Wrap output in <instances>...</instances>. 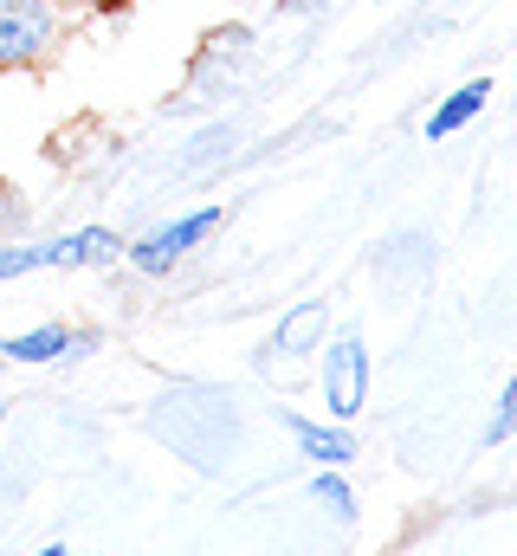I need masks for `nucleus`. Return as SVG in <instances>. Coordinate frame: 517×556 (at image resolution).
Instances as JSON below:
<instances>
[{"instance_id":"nucleus-5","label":"nucleus","mask_w":517,"mask_h":556,"mask_svg":"<svg viewBox=\"0 0 517 556\" xmlns=\"http://www.w3.org/2000/svg\"><path fill=\"white\" fill-rule=\"evenodd\" d=\"M72 350H85L72 330H59V324H46V330H26V337H7L0 343V356L7 363H59V356H72Z\"/></svg>"},{"instance_id":"nucleus-11","label":"nucleus","mask_w":517,"mask_h":556,"mask_svg":"<svg viewBox=\"0 0 517 556\" xmlns=\"http://www.w3.org/2000/svg\"><path fill=\"white\" fill-rule=\"evenodd\" d=\"M517 433V382L505 389V402H499V415H492V427H486V440L499 446V440H512Z\"/></svg>"},{"instance_id":"nucleus-3","label":"nucleus","mask_w":517,"mask_h":556,"mask_svg":"<svg viewBox=\"0 0 517 556\" xmlns=\"http://www.w3.org/2000/svg\"><path fill=\"white\" fill-rule=\"evenodd\" d=\"M363 389H369V356H363V343L356 337H343L337 350H330V363H324V395H330V415L350 420L363 408Z\"/></svg>"},{"instance_id":"nucleus-4","label":"nucleus","mask_w":517,"mask_h":556,"mask_svg":"<svg viewBox=\"0 0 517 556\" xmlns=\"http://www.w3.org/2000/svg\"><path fill=\"white\" fill-rule=\"evenodd\" d=\"M117 253H124L117 233L85 227V233H72V240H52V247H46V266H104V260H117Z\"/></svg>"},{"instance_id":"nucleus-2","label":"nucleus","mask_w":517,"mask_h":556,"mask_svg":"<svg viewBox=\"0 0 517 556\" xmlns=\"http://www.w3.org/2000/svg\"><path fill=\"white\" fill-rule=\"evenodd\" d=\"M214 220H220L214 207H201V214H181L175 227H162V233L136 240V247H129V260H136L142 273H168V266H175V260H181L194 240H207V233H214Z\"/></svg>"},{"instance_id":"nucleus-10","label":"nucleus","mask_w":517,"mask_h":556,"mask_svg":"<svg viewBox=\"0 0 517 556\" xmlns=\"http://www.w3.org/2000/svg\"><path fill=\"white\" fill-rule=\"evenodd\" d=\"M33 266H46V247H0V278H20Z\"/></svg>"},{"instance_id":"nucleus-1","label":"nucleus","mask_w":517,"mask_h":556,"mask_svg":"<svg viewBox=\"0 0 517 556\" xmlns=\"http://www.w3.org/2000/svg\"><path fill=\"white\" fill-rule=\"evenodd\" d=\"M59 46L52 0H0V65H33Z\"/></svg>"},{"instance_id":"nucleus-7","label":"nucleus","mask_w":517,"mask_h":556,"mask_svg":"<svg viewBox=\"0 0 517 556\" xmlns=\"http://www.w3.org/2000/svg\"><path fill=\"white\" fill-rule=\"evenodd\" d=\"M285 427H291V440L311 453V459H324V466H343L350 453H356V440L343 433V427H311V420H298V415H278Z\"/></svg>"},{"instance_id":"nucleus-8","label":"nucleus","mask_w":517,"mask_h":556,"mask_svg":"<svg viewBox=\"0 0 517 556\" xmlns=\"http://www.w3.org/2000/svg\"><path fill=\"white\" fill-rule=\"evenodd\" d=\"M324 324H330V317H324V304H298V311L285 317V330L272 337V350H278V356H304V350H317V343H324Z\"/></svg>"},{"instance_id":"nucleus-9","label":"nucleus","mask_w":517,"mask_h":556,"mask_svg":"<svg viewBox=\"0 0 517 556\" xmlns=\"http://www.w3.org/2000/svg\"><path fill=\"white\" fill-rule=\"evenodd\" d=\"M311 492L330 505V518H343V525L356 518V498H350V485H343V479H311Z\"/></svg>"},{"instance_id":"nucleus-6","label":"nucleus","mask_w":517,"mask_h":556,"mask_svg":"<svg viewBox=\"0 0 517 556\" xmlns=\"http://www.w3.org/2000/svg\"><path fill=\"white\" fill-rule=\"evenodd\" d=\"M486 98H492V85H486V78H472L466 91H453V98H446V104H440V111L427 117V137H433V142H446L453 130H466V124H472V117L486 111Z\"/></svg>"}]
</instances>
